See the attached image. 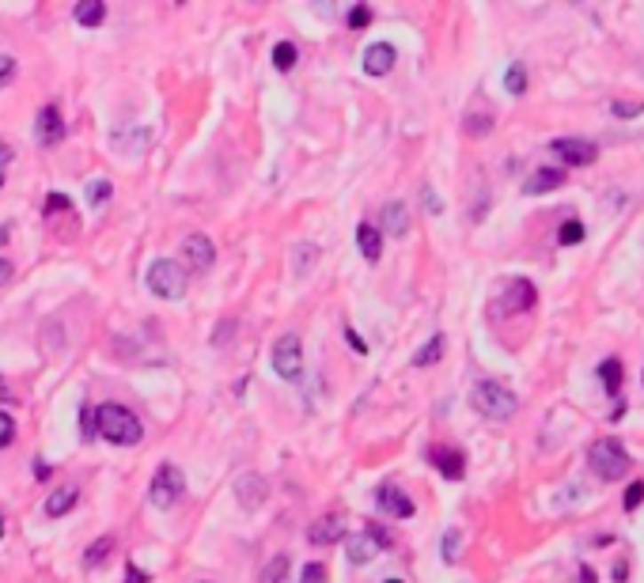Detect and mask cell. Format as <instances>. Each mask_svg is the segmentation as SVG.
<instances>
[{"instance_id":"ab89813d","label":"cell","mask_w":644,"mask_h":583,"mask_svg":"<svg viewBox=\"0 0 644 583\" xmlns=\"http://www.w3.org/2000/svg\"><path fill=\"white\" fill-rule=\"evenodd\" d=\"M299 583H326V568L322 564H307L304 572H299Z\"/></svg>"},{"instance_id":"ba28073f","label":"cell","mask_w":644,"mask_h":583,"mask_svg":"<svg viewBox=\"0 0 644 583\" xmlns=\"http://www.w3.org/2000/svg\"><path fill=\"white\" fill-rule=\"evenodd\" d=\"M550 152L565 167H592L599 160V145H592V140H584V137H557L550 145Z\"/></svg>"},{"instance_id":"277c9868","label":"cell","mask_w":644,"mask_h":583,"mask_svg":"<svg viewBox=\"0 0 644 583\" xmlns=\"http://www.w3.org/2000/svg\"><path fill=\"white\" fill-rule=\"evenodd\" d=\"M497 307H493V319H500V315H523V311H531L535 303H538V288L527 277H515V280H508L505 288L497 292V300H493Z\"/></svg>"},{"instance_id":"e0dca14e","label":"cell","mask_w":644,"mask_h":583,"mask_svg":"<svg viewBox=\"0 0 644 583\" xmlns=\"http://www.w3.org/2000/svg\"><path fill=\"white\" fill-rule=\"evenodd\" d=\"M235 496H239V504L247 508V511H254V508H262V500L269 496V485L258 474H242L239 481H235Z\"/></svg>"},{"instance_id":"9c48e42d","label":"cell","mask_w":644,"mask_h":583,"mask_svg":"<svg viewBox=\"0 0 644 583\" xmlns=\"http://www.w3.org/2000/svg\"><path fill=\"white\" fill-rule=\"evenodd\" d=\"M379 549H386V534L379 527H368L364 534H353L346 542V557L353 564H368V561L379 557Z\"/></svg>"},{"instance_id":"5b68a950","label":"cell","mask_w":644,"mask_h":583,"mask_svg":"<svg viewBox=\"0 0 644 583\" xmlns=\"http://www.w3.org/2000/svg\"><path fill=\"white\" fill-rule=\"evenodd\" d=\"M148 292H155L160 300H182L186 295V269L171 258H160L148 265Z\"/></svg>"},{"instance_id":"f546056e","label":"cell","mask_w":644,"mask_h":583,"mask_svg":"<svg viewBox=\"0 0 644 583\" xmlns=\"http://www.w3.org/2000/svg\"><path fill=\"white\" fill-rule=\"evenodd\" d=\"M557 243H561V247H576V243H584V224H580V220H565L561 232H557Z\"/></svg>"},{"instance_id":"7bdbcfd3","label":"cell","mask_w":644,"mask_h":583,"mask_svg":"<svg viewBox=\"0 0 644 583\" xmlns=\"http://www.w3.org/2000/svg\"><path fill=\"white\" fill-rule=\"evenodd\" d=\"M346 341H349V345H353L356 352H368V345L361 341V334H356V330H346Z\"/></svg>"},{"instance_id":"f907efd6","label":"cell","mask_w":644,"mask_h":583,"mask_svg":"<svg viewBox=\"0 0 644 583\" xmlns=\"http://www.w3.org/2000/svg\"><path fill=\"white\" fill-rule=\"evenodd\" d=\"M197 583H209V579H197Z\"/></svg>"},{"instance_id":"484cf974","label":"cell","mask_w":644,"mask_h":583,"mask_svg":"<svg viewBox=\"0 0 644 583\" xmlns=\"http://www.w3.org/2000/svg\"><path fill=\"white\" fill-rule=\"evenodd\" d=\"M459 553H463V534H459V527H448L443 538H440V557L448 564H455L459 561Z\"/></svg>"},{"instance_id":"44dd1931","label":"cell","mask_w":644,"mask_h":583,"mask_svg":"<svg viewBox=\"0 0 644 583\" xmlns=\"http://www.w3.org/2000/svg\"><path fill=\"white\" fill-rule=\"evenodd\" d=\"M383 232H391V235L409 232V209L402 201H386L383 205Z\"/></svg>"},{"instance_id":"f35d334b","label":"cell","mask_w":644,"mask_h":583,"mask_svg":"<svg viewBox=\"0 0 644 583\" xmlns=\"http://www.w3.org/2000/svg\"><path fill=\"white\" fill-rule=\"evenodd\" d=\"M12 76H16V57L0 53V88H4V83H12Z\"/></svg>"},{"instance_id":"603a6c76","label":"cell","mask_w":644,"mask_h":583,"mask_svg":"<svg viewBox=\"0 0 644 583\" xmlns=\"http://www.w3.org/2000/svg\"><path fill=\"white\" fill-rule=\"evenodd\" d=\"M599 379H603L607 394L618 398V390H622V360H618V357H610V360L599 364Z\"/></svg>"},{"instance_id":"4316f807","label":"cell","mask_w":644,"mask_h":583,"mask_svg":"<svg viewBox=\"0 0 644 583\" xmlns=\"http://www.w3.org/2000/svg\"><path fill=\"white\" fill-rule=\"evenodd\" d=\"M296 61H299V50L292 46V42H277L274 46V68L277 73H292Z\"/></svg>"},{"instance_id":"8d00e7d4","label":"cell","mask_w":644,"mask_h":583,"mask_svg":"<svg viewBox=\"0 0 644 583\" xmlns=\"http://www.w3.org/2000/svg\"><path fill=\"white\" fill-rule=\"evenodd\" d=\"M610 114L614 118H640L644 103H610Z\"/></svg>"},{"instance_id":"8fae6325","label":"cell","mask_w":644,"mask_h":583,"mask_svg":"<svg viewBox=\"0 0 644 583\" xmlns=\"http://www.w3.org/2000/svg\"><path fill=\"white\" fill-rule=\"evenodd\" d=\"M341 538H346V519L334 516V511H330V516H319L307 527V542L311 546H338Z\"/></svg>"},{"instance_id":"83f0119b","label":"cell","mask_w":644,"mask_h":583,"mask_svg":"<svg viewBox=\"0 0 644 583\" xmlns=\"http://www.w3.org/2000/svg\"><path fill=\"white\" fill-rule=\"evenodd\" d=\"M314 258H319V250H314L311 243H299V247H296V254H292V273H296V277H304L307 269L314 265Z\"/></svg>"},{"instance_id":"52a82bcc","label":"cell","mask_w":644,"mask_h":583,"mask_svg":"<svg viewBox=\"0 0 644 583\" xmlns=\"http://www.w3.org/2000/svg\"><path fill=\"white\" fill-rule=\"evenodd\" d=\"M269 360H274V372L281 379H296L304 372V345H299L296 334H284L274 341V352H269Z\"/></svg>"},{"instance_id":"681fc988","label":"cell","mask_w":644,"mask_h":583,"mask_svg":"<svg viewBox=\"0 0 644 583\" xmlns=\"http://www.w3.org/2000/svg\"><path fill=\"white\" fill-rule=\"evenodd\" d=\"M386 583H402V579H386Z\"/></svg>"},{"instance_id":"8992f818","label":"cell","mask_w":644,"mask_h":583,"mask_svg":"<svg viewBox=\"0 0 644 583\" xmlns=\"http://www.w3.org/2000/svg\"><path fill=\"white\" fill-rule=\"evenodd\" d=\"M186 492V477H182V470L175 462H163L160 470H155V477H152V489H148V500L155 504V508H175V500Z\"/></svg>"},{"instance_id":"9a60e30c","label":"cell","mask_w":644,"mask_h":583,"mask_svg":"<svg viewBox=\"0 0 644 583\" xmlns=\"http://www.w3.org/2000/svg\"><path fill=\"white\" fill-rule=\"evenodd\" d=\"M394 61H398V53H394L391 42H371L364 50V73L368 76H386L394 68Z\"/></svg>"},{"instance_id":"7a4b0ae2","label":"cell","mask_w":644,"mask_h":583,"mask_svg":"<svg viewBox=\"0 0 644 583\" xmlns=\"http://www.w3.org/2000/svg\"><path fill=\"white\" fill-rule=\"evenodd\" d=\"M470 406L489 421H512L515 409H520V398H515L505 382L481 379V382H474V390H470Z\"/></svg>"},{"instance_id":"30bf717a","label":"cell","mask_w":644,"mask_h":583,"mask_svg":"<svg viewBox=\"0 0 644 583\" xmlns=\"http://www.w3.org/2000/svg\"><path fill=\"white\" fill-rule=\"evenodd\" d=\"M35 140H38V145H46V148H53V145H61V140H65V118H61V110H57L53 103L38 110Z\"/></svg>"},{"instance_id":"7402d4cb","label":"cell","mask_w":644,"mask_h":583,"mask_svg":"<svg viewBox=\"0 0 644 583\" xmlns=\"http://www.w3.org/2000/svg\"><path fill=\"white\" fill-rule=\"evenodd\" d=\"M107 20V4L103 0H80L76 4V23L80 27H99Z\"/></svg>"},{"instance_id":"7dc6e473","label":"cell","mask_w":644,"mask_h":583,"mask_svg":"<svg viewBox=\"0 0 644 583\" xmlns=\"http://www.w3.org/2000/svg\"><path fill=\"white\" fill-rule=\"evenodd\" d=\"M0 190H4V163H0Z\"/></svg>"},{"instance_id":"ffe728a7","label":"cell","mask_w":644,"mask_h":583,"mask_svg":"<svg viewBox=\"0 0 644 583\" xmlns=\"http://www.w3.org/2000/svg\"><path fill=\"white\" fill-rule=\"evenodd\" d=\"M76 500H80V489H76V485L53 489L50 500H46V516H50V519H61V516H68V511L76 508Z\"/></svg>"},{"instance_id":"74e56055","label":"cell","mask_w":644,"mask_h":583,"mask_svg":"<svg viewBox=\"0 0 644 583\" xmlns=\"http://www.w3.org/2000/svg\"><path fill=\"white\" fill-rule=\"evenodd\" d=\"M12 439H16V421H12L4 409H0V447H8Z\"/></svg>"},{"instance_id":"7c38bea8","label":"cell","mask_w":644,"mask_h":583,"mask_svg":"<svg viewBox=\"0 0 644 583\" xmlns=\"http://www.w3.org/2000/svg\"><path fill=\"white\" fill-rule=\"evenodd\" d=\"M114 152H129V155H145L152 145V130L148 125H125V130H114Z\"/></svg>"},{"instance_id":"d6986e66","label":"cell","mask_w":644,"mask_h":583,"mask_svg":"<svg viewBox=\"0 0 644 583\" xmlns=\"http://www.w3.org/2000/svg\"><path fill=\"white\" fill-rule=\"evenodd\" d=\"M356 247H361V254L368 262H379L383 258V235H379V227L376 224H361L356 227Z\"/></svg>"},{"instance_id":"c3c4849f","label":"cell","mask_w":644,"mask_h":583,"mask_svg":"<svg viewBox=\"0 0 644 583\" xmlns=\"http://www.w3.org/2000/svg\"><path fill=\"white\" fill-rule=\"evenodd\" d=\"M0 538H4V516H0Z\"/></svg>"},{"instance_id":"ac0fdd59","label":"cell","mask_w":644,"mask_h":583,"mask_svg":"<svg viewBox=\"0 0 644 583\" xmlns=\"http://www.w3.org/2000/svg\"><path fill=\"white\" fill-rule=\"evenodd\" d=\"M565 182V170L561 167H538L531 178L523 182V193L527 197H538V193H553L557 186Z\"/></svg>"},{"instance_id":"2e32d148","label":"cell","mask_w":644,"mask_h":583,"mask_svg":"<svg viewBox=\"0 0 644 583\" xmlns=\"http://www.w3.org/2000/svg\"><path fill=\"white\" fill-rule=\"evenodd\" d=\"M428 462H433L448 481H459L466 474V459H463V451H455V447H433L428 451Z\"/></svg>"},{"instance_id":"60d3db41","label":"cell","mask_w":644,"mask_h":583,"mask_svg":"<svg viewBox=\"0 0 644 583\" xmlns=\"http://www.w3.org/2000/svg\"><path fill=\"white\" fill-rule=\"evenodd\" d=\"M232 330H235V319H227V322H220V330L212 334V345H227L232 341Z\"/></svg>"},{"instance_id":"4fadbf2b","label":"cell","mask_w":644,"mask_h":583,"mask_svg":"<svg viewBox=\"0 0 644 583\" xmlns=\"http://www.w3.org/2000/svg\"><path fill=\"white\" fill-rule=\"evenodd\" d=\"M376 504H379L383 516H391V519H413V511H417V508H413V500L398 485H383L376 492Z\"/></svg>"},{"instance_id":"d4e9b609","label":"cell","mask_w":644,"mask_h":583,"mask_svg":"<svg viewBox=\"0 0 644 583\" xmlns=\"http://www.w3.org/2000/svg\"><path fill=\"white\" fill-rule=\"evenodd\" d=\"M505 91L515 95V98L527 91V65H523V61H512V65L505 68Z\"/></svg>"},{"instance_id":"b9f144b4","label":"cell","mask_w":644,"mask_h":583,"mask_svg":"<svg viewBox=\"0 0 644 583\" xmlns=\"http://www.w3.org/2000/svg\"><path fill=\"white\" fill-rule=\"evenodd\" d=\"M421 201H425V209L443 212V205H440V197H436V190H433V186H425V190H421Z\"/></svg>"},{"instance_id":"f1b7e54d","label":"cell","mask_w":644,"mask_h":583,"mask_svg":"<svg viewBox=\"0 0 644 583\" xmlns=\"http://www.w3.org/2000/svg\"><path fill=\"white\" fill-rule=\"evenodd\" d=\"M284 576H289V557L277 553V557L262 568V579H258V583H284Z\"/></svg>"},{"instance_id":"1f68e13d","label":"cell","mask_w":644,"mask_h":583,"mask_svg":"<svg viewBox=\"0 0 644 583\" xmlns=\"http://www.w3.org/2000/svg\"><path fill=\"white\" fill-rule=\"evenodd\" d=\"M110 193H114L110 178H91V182H88V201H91V205H103V201H110Z\"/></svg>"},{"instance_id":"6da1fadb","label":"cell","mask_w":644,"mask_h":583,"mask_svg":"<svg viewBox=\"0 0 644 583\" xmlns=\"http://www.w3.org/2000/svg\"><path fill=\"white\" fill-rule=\"evenodd\" d=\"M95 432L103 439H110V444H118V447H133V444H140V436H145L140 417L133 414V409L118 406V402H103L95 409Z\"/></svg>"},{"instance_id":"3957f363","label":"cell","mask_w":644,"mask_h":583,"mask_svg":"<svg viewBox=\"0 0 644 583\" xmlns=\"http://www.w3.org/2000/svg\"><path fill=\"white\" fill-rule=\"evenodd\" d=\"M629 462H633V459H629L625 444H622V439H614V436L595 439V444L588 447V466H592V470L603 477V481H618V477H625Z\"/></svg>"},{"instance_id":"f6af8a7d","label":"cell","mask_w":644,"mask_h":583,"mask_svg":"<svg viewBox=\"0 0 644 583\" xmlns=\"http://www.w3.org/2000/svg\"><path fill=\"white\" fill-rule=\"evenodd\" d=\"M625 579H629V568L618 564V568H614V583H625Z\"/></svg>"},{"instance_id":"e575fe53","label":"cell","mask_w":644,"mask_h":583,"mask_svg":"<svg viewBox=\"0 0 644 583\" xmlns=\"http://www.w3.org/2000/svg\"><path fill=\"white\" fill-rule=\"evenodd\" d=\"M640 500H644V481H633V485L625 489V496H622V508L633 511V508H640Z\"/></svg>"},{"instance_id":"836d02e7","label":"cell","mask_w":644,"mask_h":583,"mask_svg":"<svg viewBox=\"0 0 644 583\" xmlns=\"http://www.w3.org/2000/svg\"><path fill=\"white\" fill-rule=\"evenodd\" d=\"M61 212L68 217V212H73V201H68V197H61V193H50L46 197V217L53 220V217H61Z\"/></svg>"},{"instance_id":"d6a6232c","label":"cell","mask_w":644,"mask_h":583,"mask_svg":"<svg viewBox=\"0 0 644 583\" xmlns=\"http://www.w3.org/2000/svg\"><path fill=\"white\" fill-rule=\"evenodd\" d=\"M466 133H470V137L493 133V114H470V118H466Z\"/></svg>"},{"instance_id":"bcb514c9","label":"cell","mask_w":644,"mask_h":583,"mask_svg":"<svg viewBox=\"0 0 644 583\" xmlns=\"http://www.w3.org/2000/svg\"><path fill=\"white\" fill-rule=\"evenodd\" d=\"M8 277H12V265H8V262H4V258H0V284H4V280H8Z\"/></svg>"},{"instance_id":"4dcf8cb0","label":"cell","mask_w":644,"mask_h":583,"mask_svg":"<svg viewBox=\"0 0 644 583\" xmlns=\"http://www.w3.org/2000/svg\"><path fill=\"white\" fill-rule=\"evenodd\" d=\"M110 549H114V538H99V542L83 553V564L88 568H95V564H103L107 557H110Z\"/></svg>"},{"instance_id":"cb8c5ba5","label":"cell","mask_w":644,"mask_h":583,"mask_svg":"<svg viewBox=\"0 0 644 583\" xmlns=\"http://www.w3.org/2000/svg\"><path fill=\"white\" fill-rule=\"evenodd\" d=\"M440 357H443V334H433V337H428V345L417 349L413 367H433V364H440Z\"/></svg>"},{"instance_id":"d590c367","label":"cell","mask_w":644,"mask_h":583,"mask_svg":"<svg viewBox=\"0 0 644 583\" xmlns=\"http://www.w3.org/2000/svg\"><path fill=\"white\" fill-rule=\"evenodd\" d=\"M371 23V8L368 4H353L349 8V27L353 31H361V27H368Z\"/></svg>"},{"instance_id":"5bb4252c","label":"cell","mask_w":644,"mask_h":583,"mask_svg":"<svg viewBox=\"0 0 644 583\" xmlns=\"http://www.w3.org/2000/svg\"><path fill=\"white\" fill-rule=\"evenodd\" d=\"M182 254H186V265H190L194 273H205V269L217 262V243H209L205 235H190L182 243Z\"/></svg>"},{"instance_id":"ee69618b","label":"cell","mask_w":644,"mask_h":583,"mask_svg":"<svg viewBox=\"0 0 644 583\" xmlns=\"http://www.w3.org/2000/svg\"><path fill=\"white\" fill-rule=\"evenodd\" d=\"M129 583H148V576L140 568H129Z\"/></svg>"}]
</instances>
